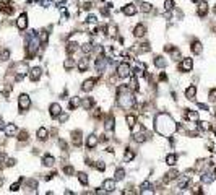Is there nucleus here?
<instances>
[{
	"label": "nucleus",
	"instance_id": "obj_1",
	"mask_svg": "<svg viewBox=\"0 0 216 195\" xmlns=\"http://www.w3.org/2000/svg\"><path fill=\"white\" fill-rule=\"evenodd\" d=\"M155 122H156L155 129H156V132L159 135L171 137L175 130H177V125L174 124V120L171 119L167 114H158V117H156Z\"/></svg>",
	"mask_w": 216,
	"mask_h": 195
},
{
	"label": "nucleus",
	"instance_id": "obj_8",
	"mask_svg": "<svg viewBox=\"0 0 216 195\" xmlns=\"http://www.w3.org/2000/svg\"><path fill=\"white\" fill-rule=\"evenodd\" d=\"M193 67V60L190 59V57H187V59H182L180 62V70L182 72H190Z\"/></svg>",
	"mask_w": 216,
	"mask_h": 195
},
{
	"label": "nucleus",
	"instance_id": "obj_3",
	"mask_svg": "<svg viewBox=\"0 0 216 195\" xmlns=\"http://www.w3.org/2000/svg\"><path fill=\"white\" fill-rule=\"evenodd\" d=\"M18 107H20L21 112L28 111V109L31 107V99H29V96H28V94H20V97H18Z\"/></svg>",
	"mask_w": 216,
	"mask_h": 195
},
{
	"label": "nucleus",
	"instance_id": "obj_23",
	"mask_svg": "<svg viewBox=\"0 0 216 195\" xmlns=\"http://www.w3.org/2000/svg\"><path fill=\"white\" fill-rule=\"evenodd\" d=\"M37 138L41 140V141H44V140H47V137H49V130L45 129V127H41V129H37Z\"/></svg>",
	"mask_w": 216,
	"mask_h": 195
},
{
	"label": "nucleus",
	"instance_id": "obj_4",
	"mask_svg": "<svg viewBox=\"0 0 216 195\" xmlns=\"http://www.w3.org/2000/svg\"><path fill=\"white\" fill-rule=\"evenodd\" d=\"M16 28H18L20 31H25L28 28V15L26 13H21L18 16V20H16Z\"/></svg>",
	"mask_w": 216,
	"mask_h": 195
},
{
	"label": "nucleus",
	"instance_id": "obj_32",
	"mask_svg": "<svg viewBox=\"0 0 216 195\" xmlns=\"http://www.w3.org/2000/svg\"><path fill=\"white\" fill-rule=\"evenodd\" d=\"M140 10L143 11V13H151L153 7H151V3H148V2H143V3H141V7H140Z\"/></svg>",
	"mask_w": 216,
	"mask_h": 195
},
{
	"label": "nucleus",
	"instance_id": "obj_5",
	"mask_svg": "<svg viewBox=\"0 0 216 195\" xmlns=\"http://www.w3.org/2000/svg\"><path fill=\"white\" fill-rule=\"evenodd\" d=\"M98 145H99V137H96V135H88L86 137V148L94 150Z\"/></svg>",
	"mask_w": 216,
	"mask_h": 195
},
{
	"label": "nucleus",
	"instance_id": "obj_28",
	"mask_svg": "<svg viewBox=\"0 0 216 195\" xmlns=\"http://www.w3.org/2000/svg\"><path fill=\"white\" fill-rule=\"evenodd\" d=\"M155 65H156L158 68H164V67H166V60H164V57H163V55L155 57Z\"/></svg>",
	"mask_w": 216,
	"mask_h": 195
},
{
	"label": "nucleus",
	"instance_id": "obj_22",
	"mask_svg": "<svg viewBox=\"0 0 216 195\" xmlns=\"http://www.w3.org/2000/svg\"><path fill=\"white\" fill-rule=\"evenodd\" d=\"M125 122H127V125L130 129H133L136 125V116L135 114H127V116H125Z\"/></svg>",
	"mask_w": 216,
	"mask_h": 195
},
{
	"label": "nucleus",
	"instance_id": "obj_12",
	"mask_svg": "<svg viewBox=\"0 0 216 195\" xmlns=\"http://www.w3.org/2000/svg\"><path fill=\"white\" fill-rule=\"evenodd\" d=\"M3 130H5V135L7 137H15L18 133V127H16L15 124H8L7 127H3Z\"/></svg>",
	"mask_w": 216,
	"mask_h": 195
},
{
	"label": "nucleus",
	"instance_id": "obj_21",
	"mask_svg": "<svg viewBox=\"0 0 216 195\" xmlns=\"http://www.w3.org/2000/svg\"><path fill=\"white\" fill-rule=\"evenodd\" d=\"M177 177H179V173H177V171H169V173L166 174V177H164V179H163V182H164V184H167V182H171V181H174V179H177Z\"/></svg>",
	"mask_w": 216,
	"mask_h": 195
},
{
	"label": "nucleus",
	"instance_id": "obj_25",
	"mask_svg": "<svg viewBox=\"0 0 216 195\" xmlns=\"http://www.w3.org/2000/svg\"><path fill=\"white\" fill-rule=\"evenodd\" d=\"M42 164H44V166H47V168H52V166L55 164L54 156H50V154H45V156L42 158Z\"/></svg>",
	"mask_w": 216,
	"mask_h": 195
},
{
	"label": "nucleus",
	"instance_id": "obj_2",
	"mask_svg": "<svg viewBox=\"0 0 216 195\" xmlns=\"http://www.w3.org/2000/svg\"><path fill=\"white\" fill-rule=\"evenodd\" d=\"M130 75H132V67H130L127 62L119 64V67H117V77L119 78H128Z\"/></svg>",
	"mask_w": 216,
	"mask_h": 195
},
{
	"label": "nucleus",
	"instance_id": "obj_29",
	"mask_svg": "<svg viewBox=\"0 0 216 195\" xmlns=\"http://www.w3.org/2000/svg\"><path fill=\"white\" fill-rule=\"evenodd\" d=\"M133 158H135V153H133V150H130V148H127V150H125V154H124L125 163H130Z\"/></svg>",
	"mask_w": 216,
	"mask_h": 195
},
{
	"label": "nucleus",
	"instance_id": "obj_55",
	"mask_svg": "<svg viewBox=\"0 0 216 195\" xmlns=\"http://www.w3.org/2000/svg\"><path fill=\"white\" fill-rule=\"evenodd\" d=\"M96 2H99V3H101V2H104V0H96Z\"/></svg>",
	"mask_w": 216,
	"mask_h": 195
},
{
	"label": "nucleus",
	"instance_id": "obj_52",
	"mask_svg": "<svg viewBox=\"0 0 216 195\" xmlns=\"http://www.w3.org/2000/svg\"><path fill=\"white\" fill-rule=\"evenodd\" d=\"M159 80H161V82H167V75H166V73H161V75H159Z\"/></svg>",
	"mask_w": 216,
	"mask_h": 195
},
{
	"label": "nucleus",
	"instance_id": "obj_19",
	"mask_svg": "<svg viewBox=\"0 0 216 195\" xmlns=\"http://www.w3.org/2000/svg\"><path fill=\"white\" fill-rule=\"evenodd\" d=\"M208 15V3L206 2H200L198 3V16H206Z\"/></svg>",
	"mask_w": 216,
	"mask_h": 195
},
{
	"label": "nucleus",
	"instance_id": "obj_54",
	"mask_svg": "<svg viewBox=\"0 0 216 195\" xmlns=\"http://www.w3.org/2000/svg\"><path fill=\"white\" fill-rule=\"evenodd\" d=\"M0 130H3V120L0 119Z\"/></svg>",
	"mask_w": 216,
	"mask_h": 195
},
{
	"label": "nucleus",
	"instance_id": "obj_7",
	"mask_svg": "<svg viewBox=\"0 0 216 195\" xmlns=\"http://www.w3.org/2000/svg\"><path fill=\"white\" fill-rule=\"evenodd\" d=\"M114 127H116V119H114L112 114H109V116H107V119L104 120V130H106V132H112Z\"/></svg>",
	"mask_w": 216,
	"mask_h": 195
},
{
	"label": "nucleus",
	"instance_id": "obj_6",
	"mask_svg": "<svg viewBox=\"0 0 216 195\" xmlns=\"http://www.w3.org/2000/svg\"><path fill=\"white\" fill-rule=\"evenodd\" d=\"M49 112H50V117H59L60 114H62V107L59 102H52V104L49 106Z\"/></svg>",
	"mask_w": 216,
	"mask_h": 195
},
{
	"label": "nucleus",
	"instance_id": "obj_43",
	"mask_svg": "<svg viewBox=\"0 0 216 195\" xmlns=\"http://www.w3.org/2000/svg\"><path fill=\"white\" fill-rule=\"evenodd\" d=\"M124 176H125V171H124L122 168H119V169L116 171V179L120 181V179H124Z\"/></svg>",
	"mask_w": 216,
	"mask_h": 195
},
{
	"label": "nucleus",
	"instance_id": "obj_13",
	"mask_svg": "<svg viewBox=\"0 0 216 195\" xmlns=\"http://www.w3.org/2000/svg\"><path fill=\"white\" fill-rule=\"evenodd\" d=\"M72 143H73V146H80V145H81V130L72 132Z\"/></svg>",
	"mask_w": 216,
	"mask_h": 195
},
{
	"label": "nucleus",
	"instance_id": "obj_35",
	"mask_svg": "<svg viewBox=\"0 0 216 195\" xmlns=\"http://www.w3.org/2000/svg\"><path fill=\"white\" fill-rule=\"evenodd\" d=\"M166 163L169 166H174L175 163H177V156H175V154H167V156H166Z\"/></svg>",
	"mask_w": 216,
	"mask_h": 195
},
{
	"label": "nucleus",
	"instance_id": "obj_49",
	"mask_svg": "<svg viewBox=\"0 0 216 195\" xmlns=\"http://www.w3.org/2000/svg\"><path fill=\"white\" fill-rule=\"evenodd\" d=\"M59 146H60V148H62V150H64V151H67V143H65L64 140H62V138L59 140Z\"/></svg>",
	"mask_w": 216,
	"mask_h": 195
},
{
	"label": "nucleus",
	"instance_id": "obj_34",
	"mask_svg": "<svg viewBox=\"0 0 216 195\" xmlns=\"http://www.w3.org/2000/svg\"><path fill=\"white\" fill-rule=\"evenodd\" d=\"M91 50H93V44H91V42H84V44L81 46V52H83V54H89Z\"/></svg>",
	"mask_w": 216,
	"mask_h": 195
},
{
	"label": "nucleus",
	"instance_id": "obj_51",
	"mask_svg": "<svg viewBox=\"0 0 216 195\" xmlns=\"http://www.w3.org/2000/svg\"><path fill=\"white\" fill-rule=\"evenodd\" d=\"M18 189H20V182H16V184H13V185H11V192H16Z\"/></svg>",
	"mask_w": 216,
	"mask_h": 195
},
{
	"label": "nucleus",
	"instance_id": "obj_39",
	"mask_svg": "<svg viewBox=\"0 0 216 195\" xmlns=\"http://www.w3.org/2000/svg\"><path fill=\"white\" fill-rule=\"evenodd\" d=\"M8 59H10V50H8V49L2 50V52H0V60H2V62H7Z\"/></svg>",
	"mask_w": 216,
	"mask_h": 195
},
{
	"label": "nucleus",
	"instance_id": "obj_42",
	"mask_svg": "<svg viewBox=\"0 0 216 195\" xmlns=\"http://www.w3.org/2000/svg\"><path fill=\"white\" fill-rule=\"evenodd\" d=\"M164 8H166V11H171L174 8V0H166L164 2Z\"/></svg>",
	"mask_w": 216,
	"mask_h": 195
},
{
	"label": "nucleus",
	"instance_id": "obj_30",
	"mask_svg": "<svg viewBox=\"0 0 216 195\" xmlns=\"http://www.w3.org/2000/svg\"><path fill=\"white\" fill-rule=\"evenodd\" d=\"M77 46H78V44H77L75 41H73V42H72V41L68 42V44H67V54H68V55H72V54L77 50Z\"/></svg>",
	"mask_w": 216,
	"mask_h": 195
},
{
	"label": "nucleus",
	"instance_id": "obj_53",
	"mask_svg": "<svg viewBox=\"0 0 216 195\" xmlns=\"http://www.w3.org/2000/svg\"><path fill=\"white\" fill-rule=\"evenodd\" d=\"M7 166H15V159H7Z\"/></svg>",
	"mask_w": 216,
	"mask_h": 195
},
{
	"label": "nucleus",
	"instance_id": "obj_11",
	"mask_svg": "<svg viewBox=\"0 0 216 195\" xmlns=\"http://www.w3.org/2000/svg\"><path fill=\"white\" fill-rule=\"evenodd\" d=\"M145 34H146V26L145 25H141V23H140V25L135 26V30H133V36L135 38H143Z\"/></svg>",
	"mask_w": 216,
	"mask_h": 195
},
{
	"label": "nucleus",
	"instance_id": "obj_20",
	"mask_svg": "<svg viewBox=\"0 0 216 195\" xmlns=\"http://www.w3.org/2000/svg\"><path fill=\"white\" fill-rule=\"evenodd\" d=\"M0 10H2L5 15H11V13H13V5L7 3V2H2V3H0Z\"/></svg>",
	"mask_w": 216,
	"mask_h": 195
},
{
	"label": "nucleus",
	"instance_id": "obj_31",
	"mask_svg": "<svg viewBox=\"0 0 216 195\" xmlns=\"http://www.w3.org/2000/svg\"><path fill=\"white\" fill-rule=\"evenodd\" d=\"M47 39H49V33L47 31H41V33H39V41H41V44L44 46L45 42H47Z\"/></svg>",
	"mask_w": 216,
	"mask_h": 195
},
{
	"label": "nucleus",
	"instance_id": "obj_15",
	"mask_svg": "<svg viewBox=\"0 0 216 195\" xmlns=\"http://www.w3.org/2000/svg\"><path fill=\"white\" fill-rule=\"evenodd\" d=\"M190 50H192V52L195 54V55L202 54V50H203V46H202V42H200V41H197V39H195V41L192 42V46H190Z\"/></svg>",
	"mask_w": 216,
	"mask_h": 195
},
{
	"label": "nucleus",
	"instance_id": "obj_57",
	"mask_svg": "<svg viewBox=\"0 0 216 195\" xmlns=\"http://www.w3.org/2000/svg\"><path fill=\"white\" fill-rule=\"evenodd\" d=\"M214 116H216V114H214Z\"/></svg>",
	"mask_w": 216,
	"mask_h": 195
},
{
	"label": "nucleus",
	"instance_id": "obj_46",
	"mask_svg": "<svg viewBox=\"0 0 216 195\" xmlns=\"http://www.w3.org/2000/svg\"><path fill=\"white\" fill-rule=\"evenodd\" d=\"M5 161H7V156H5L3 153H0V169H3V166H5Z\"/></svg>",
	"mask_w": 216,
	"mask_h": 195
},
{
	"label": "nucleus",
	"instance_id": "obj_40",
	"mask_svg": "<svg viewBox=\"0 0 216 195\" xmlns=\"http://www.w3.org/2000/svg\"><path fill=\"white\" fill-rule=\"evenodd\" d=\"M96 68H98L99 72L104 68V57H98V59H96Z\"/></svg>",
	"mask_w": 216,
	"mask_h": 195
},
{
	"label": "nucleus",
	"instance_id": "obj_9",
	"mask_svg": "<svg viewBox=\"0 0 216 195\" xmlns=\"http://www.w3.org/2000/svg\"><path fill=\"white\" fill-rule=\"evenodd\" d=\"M133 50L136 54H145V52H150L151 50V46L148 44V42H143V44H136L135 47H133Z\"/></svg>",
	"mask_w": 216,
	"mask_h": 195
},
{
	"label": "nucleus",
	"instance_id": "obj_41",
	"mask_svg": "<svg viewBox=\"0 0 216 195\" xmlns=\"http://www.w3.org/2000/svg\"><path fill=\"white\" fill-rule=\"evenodd\" d=\"M80 106V99L78 97H73V99H70V102H68V107L70 109H77Z\"/></svg>",
	"mask_w": 216,
	"mask_h": 195
},
{
	"label": "nucleus",
	"instance_id": "obj_36",
	"mask_svg": "<svg viewBox=\"0 0 216 195\" xmlns=\"http://www.w3.org/2000/svg\"><path fill=\"white\" fill-rule=\"evenodd\" d=\"M133 140L136 143H143V141H146V135L145 133H135L133 135Z\"/></svg>",
	"mask_w": 216,
	"mask_h": 195
},
{
	"label": "nucleus",
	"instance_id": "obj_48",
	"mask_svg": "<svg viewBox=\"0 0 216 195\" xmlns=\"http://www.w3.org/2000/svg\"><path fill=\"white\" fill-rule=\"evenodd\" d=\"M96 169H99V171H104V169H106V164L102 163V161H98V163H96Z\"/></svg>",
	"mask_w": 216,
	"mask_h": 195
},
{
	"label": "nucleus",
	"instance_id": "obj_16",
	"mask_svg": "<svg viewBox=\"0 0 216 195\" xmlns=\"http://www.w3.org/2000/svg\"><path fill=\"white\" fill-rule=\"evenodd\" d=\"M114 189H116V182H114L112 179H106L104 182H102V190H106V192H112Z\"/></svg>",
	"mask_w": 216,
	"mask_h": 195
},
{
	"label": "nucleus",
	"instance_id": "obj_26",
	"mask_svg": "<svg viewBox=\"0 0 216 195\" xmlns=\"http://www.w3.org/2000/svg\"><path fill=\"white\" fill-rule=\"evenodd\" d=\"M80 104H81V107L84 109V111H89V109L93 107L94 102H93V99H91V97H86V99H83L81 102H80Z\"/></svg>",
	"mask_w": 216,
	"mask_h": 195
},
{
	"label": "nucleus",
	"instance_id": "obj_38",
	"mask_svg": "<svg viewBox=\"0 0 216 195\" xmlns=\"http://www.w3.org/2000/svg\"><path fill=\"white\" fill-rule=\"evenodd\" d=\"M73 67H75L73 59H65V62H64V68H65V70H70V68H73Z\"/></svg>",
	"mask_w": 216,
	"mask_h": 195
},
{
	"label": "nucleus",
	"instance_id": "obj_44",
	"mask_svg": "<svg viewBox=\"0 0 216 195\" xmlns=\"http://www.w3.org/2000/svg\"><path fill=\"white\" fill-rule=\"evenodd\" d=\"M18 140L20 141H26L28 140V132L26 130H21L20 133H18Z\"/></svg>",
	"mask_w": 216,
	"mask_h": 195
},
{
	"label": "nucleus",
	"instance_id": "obj_33",
	"mask_svg": "<svg viewBox=\"0 0 216 195\" xmlns=\"http://www.w3.org/2000/svg\"><path fill=\"white\" fill-rule=\"evenodd\" d=\"M78 181H80V184L86 185L88 184V174L86 173H78Z\"/></svg>",
	"mask_w": 216,
	"mask_h": 195
},
{
	"label": "nucleus",
	"instance_id": "obj_47",
	"mask_svg": "<svg viewBox=\"0 0 216 195\" xmlns=\"http://www.w3.org/2000/svg\"><path fill=\"white\" fill-rule=\"evenodd\" d=\"M210 101H211V102H216V90H211V91H210Z\"/></svg>",
	"mask_w": 216,
	"mask_h": 195
},
{
	"label": "nucleus",
	"instance_id": "obj_37",
	"mask_svg": "<svg viewBox=\"0 0 216 195\" xmlns=\"http://www.w3.org/2000/svg\"><path fill=\"white\" fill-rule=\"evenodd\" d=\"M213 179H214V176L210 174V173L202 176V182H205V184H210V182H213Z\"/></svg>",
	"mask_w": 216,
	"mask_h": 195
},
{
	"label": "nucleus",
	"instance_id": "obj_24",
	"mask_svg": "<svg viewBox=\"0 0 216 195\" xmlns=\"http://www.w3.org/2000/svg\"><path fill=\"white\" fill-rule=\"evenodd\" d=\"M195 94H197V88L193 86V85L185 90V97H187V99H190V101H192V99H195Z\"/></svg>",
	"mask_w": 216,
	"mask_h": 195
},
{
	"label": "nucleus",
	"instance_id": "obj_14",
	"mask_svg": "<svg viewBox=\"0 0 216 195\" xmlns=\"http://www.w3.org/2000/svg\"><path fill=\"white\" fill-rule=\"evenodd\" d=\"M136 10H138V8H136L133 3H128V5H125V7L122 8V13L127 15V16H133L136 13Z\"/></svg>",
	"mask_w": 216,
	"mask_h": 195
},
{
	"label": "nucleus",
	"instance_id": "obj_18",
	"mask_svg": "<svg viewBox=\"0 0 216 195\" xmlns=\"http://www.w3.org/2000/svg\"><path fill=\"white\" fill-rule=\"evenodd\" d=\"M94 83H96V78H89V80H86V82H83L81 90L83 91H91L94 88Z\"/></svg>",
	"mask_w": 216,
	"mask_h": 195
},
{
	"label": "nucleus",
	"instance_id": "obj_27",
	"mask_svg": "<svg viewBox=\"0 0 216 195\" xmlns=\"http://www.w3.org/2000/svg\"><path fill=\"white\" fill-rule=\"evenodd\" d=\"M78 70L80 72H86L88 70V59L86 57H83V59L78 62Z\"/></svg>",
	"mask_w": 216,
	"mask_h": 195
},
{
	"label": "nucleus",
	"instance_id": "obj_10",
	"mask_svg": "<svg viewBox=\"0 0 216 195\" xmlns=\"http://www.w3.org/2000/svg\"><path fill=\"white\" fill-rule=\"evenodd\" d=\"M41 75H42V70L39 67H34L29 70V80L31 82H37V80L41 78Z\"/></svg>",
	"mask_w": 216,
	"mask_h": 195
},
{
	"label": "nucleus",
	"instance_id": "obj_50",
	"mask_svg": "<svg viewBox=\"0 0 216 195\" xmlns=\"http://www.w3.org/2000/svg\"><path fill=\"white\" fill-rule=\"evenodd\" d=\"M94 117H96V119L102 117V112H101V109H94Z\"/></svg>",
	"mask_w": 216,
	"mask_h": 195
},
{
	"label": "nucleus",
	"instance_id": "obj_56",
	"mask_svg": "<svg viewBox=\"0 0 216 195\" xmlns=\"http://www.w3.org/2000/svg\"><path fill=\"white\" fill-rule=\"evenodd\" d=\"M2 182H3V181H2V179H0V185H2Z\"/></svg>",
	"mask_w": 216,
	"mask_h": 195
},
{
	"label": "nucleus",
	"instance_id": "obj_45",
	"mask_svg": "<svg viewBox=\"0 0 216 195\" xmlns=\"http://www.w3.org/2000/svg\"><path fill=\"white\" fill-rule=\"evenodd\" d=\"M64 173H65L67 176H73V173H75V168H73V166H65V168H64Z\"/></svg>",
	"mask_w": 216,
	"mask_h": 195
},
{
	"label": "nucleus",
	"instance_id": "obj_17",
	"mask_svg": "<svg viewBox=\"0 0 216 195\" xmlns=\"http://www.w3.org/2000/svg\"><path fill=\"white\" fill-rule=\"evenodd\" d=\"M185 119L192 120V122H197V120H198V112L192 111V109H185Z\"/></svg>",
	"mask_w": 216,
	"mask_h": 195
}]
</instances>
